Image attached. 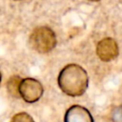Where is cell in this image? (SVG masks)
Returning a JSON list of instances; mask_svg holds the SVG:
<instances>
[{"label": "cell", "mask_w": 122, "mask_h": 122, "mask_svg": "<svg viewBox=\"0 0 122 122\" xmlns=\"http://www.w3.org/2000/svg\"><path fill=\"white\" fill-rule=\"evenodd\" d=\"M58 85L60 90L69 96H81L86 92L89 85L87 71L77 64L65 66L58 75Z\"/></svg>", "instance_id": "1"}, {"label": "cell", "mask_w": 122, "mask_h": 122, "mask_svg": "<svg viewBox=\"0 0 122 122\" xmlns=\"http://www.w3.org/2000/svg\"><path fill=\"white\" fill-rule=\"evenodd\" d=\"M30 44L37 52L48 53L56 46L55 33L49 27L35 28L30 36Z\"/></svg>", "instance_id": "2"}, {"label": "cell", "mask_w": 122, "mask_h": 122, "mask_svg": "<svg viewBox=\"0 0 122 122\" xmlns=\"http://www.w3.org/2000/svg\"><path fill=\"white\" fill-rule=\"evenodd\" d=\"M42 84L34 78H24L19 85V94L27 103H34L43 95Z\"/></svg>", "instance_id": "3"}, {"label": "cell", "mask_w": 122, "mask_h": 122, "mask_svg": "<svg viewBox=\"0 0 122 122\" xmlns=\"http://www.w3.org/2000/svg\"><path fill=\"white\" fill-rule=\"evenodd\" d=\"M119 50L117 43L111 37L103 38L96 46L97 56L104 62H109L118 55Z\"/></svg>", "instance_id": "4"}, {"label": "cell", "mask_w": 122, "mask_h": 122, "mask_svg": "<svg viewBox=\"0 0 122 122\" xmlns=\"http://www.w3.org/2000/svg\"><path fill=\"white\" fill-rule=\"evenodd\" d=\"M64 122H93V117L85 107L72 105L67 110L64 116Z\"/></svg>", "instance_id": "5"}, {"label": "cell", "mask_w": 122, "mask_h": 122, "mask_svg": "<svg viewBox=\"0 0 122 122\" xmlns=\"http://www.w3.org/2000/svg\"><path fill=\"white\" fill-rule=\"evenodd\" d=\"M21 80L22 79L18 75H13V76H11L9 79V81L7 83L8 92L13 97H20V94H19V85H20Z\"/></svg>", "instance_id": "6"}, {"label": "cell", "mask_w": 122, "mask_h": 122, "mask_svg": "<svg viewBox=\"0 0 122 122\" xmlns=\"http://www.w3.org/2000/svg\"><path fill=\"white\" fill-rule=\"evenodd\" d=\"M10 122H34V120L27 112H18L12 116Z\"/></svg>", "instance_id": "7"}, {"label": "cell", "mask_w": 122, "mask_h": 122, "mask_svg": "<svg viewBox=\"0 0 122 122\" xmlns=\"http://www.w3.org/2000/svg\"><path fill=\"white\" fill-rule=\"evenodd\" d=\"M112 122H122V106H116L112 109L111 114Z\"/></svg>", "instance_id": "8"}, {"label": "cell", "mask_w": 122, "mask_h": 122, "mask_svg": "<svg viewBox=\"0 0 122 122\" xmlns=\"http://www.w3.org/2000/svg\"><path fill=\"white\" fill-rule=\"evenodd\" d=\"M89 1H92V2H97V1H99V0H89Z\"/></svg>", "instance_id": "9"}, {"label": "cell", "mask_w": 122, "mask_h": 122, "mask_svg": "<svg viewBox=\"0 0 122 122\" xmlns=\"http://www.w3.org/2000/svg\"><path fill=\"white\" fill-rule=\"evenodd\" d=\"M1 78H2V76H1V73H0V83H1Z\"/></svg>", "instance_id": "10"}, {"label": "cell", "mask_w": 122, "mask_h": 122, "mask_svg": "<svg viewBox=\"0 0 122 122\" xmlns=\"http://www.w3.org/2000/svg\"><path fill=\"white\" fill-rule=\"evenodd\" d=\"M14 1H19V0H14Z\"/></svg>", "instance_id": "11"}]
</instances>
